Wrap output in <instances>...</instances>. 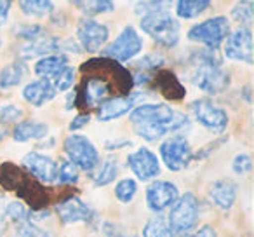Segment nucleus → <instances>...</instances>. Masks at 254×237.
I'll use <instances>...</instances> for the list:
<instances>
[{
	"label": "nucleus",
	"mask_w": 254,
	"mask_h": 237,
	"mask_svg": "<svg viewBox=\"0 0 254 237\" xmlns=\"http://www.w3.org/2000/svg\"><path fill=\"white\" fill-rule=\"evenodd\" d=\"M183 237H218V234H216V230L212 229L211 225H202L200 229L193 230V232H187Z\"/></svg>",
	"instance_id": "obj_38"
},
{
	"label": "nucleus",
	"mask_w": 254,
	"mask_h": 237,
	"mask_svg": "<svg viewBox=\"0 0 254 237\" xmlns=\"http://www.w3.org/2000/svg\"><path fill=\"white\" fill-rule=\"evenodd\" d=\"M61 185H73L78 181V167L68 159L60 160L58 164V180Z\"/></svg>",
	"instance_id": "obj_29"
},
{
	"label": "nucleus",
	"mask_w": 254,
	"mask_h": 237,
	"mask_svg": "<svg viewBox=\"0 0 254 237\" xmlns=\"http://www.w3.org/2000/svg\"><path fill=\"white\" fill-rule=\"evenodd\" d=\"M12 0H0V5H11Z\"/></svg>",
	"instance_id": "obj_43"
},
{
	"label": "nucleus",
	"mask_w": 254,
	"mask_h": 237,
	"mask_svg": "<svg viewBox=\"0 0 254 237\" xmlns=\"http://www.w3.org/2000/svg\"><path fill=\"white\" fill-rule=\"evenodd\" d=\"M141 37L138 35V32L132 26H126L120 32V35L101 51V54L103 58H110V60L117 61V63H126V61H131L134 56H138L141 53Z\"/></svg>",
	"instance_id": "obj_8"
},
{
	"label": "nucleus",
	"mask_w": 254,
	"mask_h": 237,
	"mask_svg": "<svg viewBox=\"0 0 254 237\" xmlns=\"http://www.w3.org/2000/svg\"><path fill=\"white\" fill-rule=\"evenodd\" d=\"M173 0H148L141 5V30L162 47H174L180 40V23L169 12Z\"/></svg>",
	"instance_id": "obj_3"
},
{
	"label": "nucleus",
	"mask_w": 254,
	"mask_h": 237,
	"mask_svg": "<svg viewBox=\"0 0 254 237\" xmlns=\"http://www.w3.org/2000/svg\"><path fill=\"white\" fill-rule=\"evenodd\" d=\"M82 72L84 79L75 94V101L91 108L105 103L113 94V89H117L120 96H126L131 94V87L134 85L131 72L110 58L87 61L82 65Z\"/></svg>",
	"instance_id": "obj_1"
},
{
	"label": "nucleus",
	"mask_w": 254,
	"mask_h": 237,
	"mask_svg": "<svg viewBox=\"0 0 254 237\" xmlns=\"http://www.w3.org/2000/svg\"><path fill=\"white\" fill-rule=\"evenodd\" d=\"M232 16L235 21H239L240 25H244L246 28H249L253 23V2L251 0H240L233 5Z\"/></svg>",
	"instance_id": "obj_31"
},
{
	"label": "nucleus",
	"mask_w": 254,
	"mask_h": 237,
	"mask_svg": "<svg viewBox=\"0 0 254 237\" xmlns=\"http://www.w3.org/2000/svg\"><path fill=\"white\" fill-rule=\"evenodd\" d=\"M160 157H162L167 169L178 173V171H183L190 164V160L193 159V152H191L188 140L185 136L176 135L171 136L169 140H166L160 145Z\"/></svg>",
	"instance_id": "obj_9"
},
{
	"label": "nucleus",
	"mask_w": 254,
	"mask_h": 237,
	"mask_svg": "<svg viewBox=\"0 0 254 237\" xmlns=\"http://www.w3.org/2000/svg\"><path fill=\"white\" fill-rule=\"evenodd\" d=\"M127 166L131 167V171L136 174L139 180H152V178L159 176L160 173V162L157 156L146 147H141L136 152L127 156Z\"/></svg>",
	"instance_id": "obj_15"
},
{
	"label": "nucleus",
	"mask_w": 254,
	"mask_h": 237,
	"mask_svg": "<svg viewBox=\"0 0 254 237\" xmlns=\"http://www.w3.org/2000/svg\"><path fill=\"white\" fill-rule=\"evenodd\" d=\"M54 96H56V89L53 87L51 80H46V79H39V80L30 82L23 89V98L33 106H44Z\"/></svg>",
	"instance_id": "obj_19"
},
{
	"label": "nucleus",
	"mask_w": 254,
	"mask_h": 237,
	"mask_svg": "<svg viewBox=\"0 0 254 237\" xmlns=\"http://www.w3.org/2000/svg\"><path fill=\"white\" fill-rule=\"evenodd\" d=\"M225 56L233 61L253 63V33L249 28H239L225 39Z\"/></svg>",
	"instance_id": "obj_13"
},
{
	"label": "nucleus",
	"mask_w": 254,
	"mask_h": 237,
	"mask_svg": "<svg viewBox=\"0 0 254 237\" xmlns=\"http://www.w3.org/2000/svg\"><path fill=\"white\" fill-rule=\"evenodd\" d=\"M66 67H68V58L64 54H47V56H42L35 63V74L40 79L53 80Z\"/></svg>",
	"instance_id": "obj_20"
},
{
	"label": "nucleus",
	"mask_w": 254,
	"mask_h": 237,
	"mask_svg": "<svg viewBox=\"0 0 254 237\" xmlns=\"http://www.w3.org/2000/svg\"><path fill=\"white\" fill-rule=\"evenodd\" d=\"M0 46H2V39H0Z\"/></svg>",
	"instance_id": "obj_44"
},
{
	"label": "nucleus",
	"mask_w": 254,
	"mask_h": 237,
	"mask_svg": "<svg viewBox=\"0 0 254 237\" xmlns=\"http://www.w3.org/2000/svg\"><path fill=\"white\" fill-rule=\"evenodd\" d=\"M19 7L23 14L32 16V18H44L53 12L54 5L53 0H19Z\"/></svg>",
	"instance_id": "obj_27"
},
{
	"label": "nucleus",
	"mask_w": 254,
	"mask_h": 237,
	"mask_svg": "<svg viewBox=\"0 0 254 237\" xmlns=\"http://www.w3.org/2000/svg\"><path fill=\"white\" fill-rule=\"evenodd\" d=\"M211 0H178L176 14L183 19H191L200 16L205 9H209Z\"/></svg>",
	"instance_id": "obj_26"
},
{
	"label": "nucleus",
	"mask_w": 254,
	"mask_h": 237,
	"mask_svg": "<svg viewBox=\"0 0 254 237\" xmlns=\"http://www.w3.org/2000/svg\"><path fill=\"white\" fill-rule=\"evenodd\" d=\"M60 49H61L60 40L54 39V37L42 35L40 39H35L26 44L21 49V56L25 60H30V58H35V56H47L49 53H54V51H60Z\"/></svg>",
	"instance_id": "obj_23"
},
{
	"label": "nucleus",
	"mask_w": 254,
	"mask_h": 237,
	"mask_svg": "<svg viewBox=\"0 0 254 237\" xmlns=\"http://www.w3.org/2000/svg\"><path fill=\"white\" fill-rule=\"evenodd\" d=\"M108 28L103 23H98L91 18L82 19L77 26V39L87 53H96L101 49L108 40Z\"/></svg>",
	"instance_id": "obj_14"
},
{
	"label": "nucleus",
	"mask_w": 254,
	"mask_h": 237,
	"mask_svg": "<svg viewBox=\"0 0 254 237\" xmlns=\"http://www.w3.org/2000/svg\"><path fill=\"white\" fill-rule=\"evenodd\" d=\"M26 75V67L23 61H14L9 63L4 70L0 72V87L9 89L18 85L23 80V77Z\"/></svg>",
	"instance_id": "obj_25"
},
{
	"label": "nucleus",
	"mask_w": 254,
	"mask_h": 237,
	"mask_svg": "<svg viewBox=\"0 0 254 237\" xmlns=\"http://www.w3.org/2000/svg\"><path fill=\"white\" fill-rule=\"evenodd\" d=\"M152 80H155L157 89L169 99H181L187 94L183 84L171 72H157V75H153Z\"/></svg>",
	"instance_id": "obj_21"
},
{
	"label": "nucleus",
	"mask_w": 254,
	"mask_h": 237,
	"mask_svg": "<svg viewBox=\"0 0 254 237\" xmlns=\"http://www.w3.org/2000/svg\"><path fill=\"white\" fill-rule=\"evenodd\" d=\"M42 35H44V28L39 25H26L18 30V37L25 39L26 42H32V40H35V39H40Z\"/></svg>",
	"instance_id": "obj_37"
},
{
	"label": "nucleus",
	"mask_w": 254,
	"mask_h": 237,
	"mask_svg": "<svg viewBox=\"0 0 254 237\" xmlns=\"http://www.w3.org/2000/svg\"><path fill=\"white\" fill-rule=\"evenodd\" d=\"M89 121H91V115H89V113H80V115H77L73 121L70 122V131H78V129H82L84 126H87Z\"/></svg>",
	"instance_id": "obj_39"
},
{
	"label": "nucleus",
	"mask_w": 254,
	"mask_h": 237,
	"mask_svg": "<svg viewBox=\"0 0 254 237\" xmlns=\"http://www.w3.org/2000/svg\"><path fill=\"white\" fill-rule=\"evenodd\" d=\"M131 124L138 136L157 142L169 133L188 128V117L166 103H145L131 112Z\"/></svg>",
	"instance_id": "obj_2"
},
{
	"label": "nucleus",
	"mask_w": 254,
	"mask_h": 237,
	"mask_svg": "<svg viewBox=\"0 0 254 237\" xmlns=\"http://www.w3.org/2000/svg\"><path fill=\"white\" fill-rule=\"evenodd\" d=\"M5 204H4V199L0 195V236L4 234V229H5Z\"/></svg>",
	"instance_id": "obj_40"
},
{
	"label": "nucleus",
	"mask_w": 254,
	"mask_h": 237,
	"mask_svg": "<svg viewBox=\"0 0 254 237\" xmlns=\"http://www.w3.org/2000/svg\"><path fill=\"white\" fill-rule=\"evenodd\" d=\"M198 220V201L193 192H185L171 206V213L167 216L171 229L174 234H187L195 227Z\"/></svg>",
	"instance_id": "obj_6"
},
{
	"label": "nucleus",
	"mask_w": 254,
	"mask_h": 237,
	"mask_svg": "<svg viewBox=\"0 0 254 237\" xmlns=\"http://www.w3.org/2000/svg\"><path fill=\"white\" fill-rule=\"evenodd\" d=\"M73 80H75V70L68 65L66 68H63V70L51 80V84H53V87L56 89V92L58 91L63 92V91H68V89L73 85Z\"/></svg>",
	"instance_id": "obj_33"
},
{
	"label": "nucleus",
	"mask_w": 254,
	"mask_h": 237,
	"mask_svg": "<svg viewBox=\"0 0 254 237\" xmlns=\"http://www.w3.org/2000/svg\"><path fill=\"white\" fill-rule=\"evenodd\" d=\"M64 154L68 160L84 171H94L99 166V154L89 138L82 135H70L64 140Z\"/></svg>",
	"instance_id": "obj_7"
},
{
	"label": "nucleus",
	"mask_w": 254,
	"mask_h": 237,
	"mask_svg": "<svg viewBox=\"0 0 254 237\" xmlns=\"http://www.w3.org/2000/svg\"><path fill=\"white\" fill-rule=\"evenodd\" d=\"M117 174H119V164L117 159H106L101 166L98 167L94 174V185L96 187H105V185L115 181Z\"/></svg>",
	"instance_id": "obj_28"
},
{
	"label": "nucleus",
	"mask_w": 254,
	"mask_h": 237,
	"mask_svg": "<svg viewBox=\"0 0 254 237\" xmlns=\"http://www.w3.org/2000/svg\"><path fill=\"white\" fill-rule=\"evenodd\" d=\"M176 234L173 232L169 222L164 215L155 213L143 227V237H174Z\"/></svg>",
	"instance_id": "obj_24"
},
{
	"label": "nucleus",
	"mask_w": 254,
	"mask_h": 237,
	"mask_svg": "<svg viewBox=\"0 0 254 237\" xmlns=\"http://www.w3.org/2000/svg\"><path fill=\"white\" fill-rule=\"evenodd\" d=\"M138 98V92H131V94L126 96H112V98H108L105 103H101L98 106V119L103 122H108L126 115L127 112H131L134 108Z\"/></svg>",
	"instance_id": "obj_16"
},
{
	"label": "nucleus",
	"mask_w": 254,
	"mask_h": 237,
	"mask_svg": "<svg viewBox=\"0 0 254 237\" xmlns=\"http://www.w3.org/2000/svg\"><path fill=\"white\" fill-rule=\"evenodd\" d=\"M190 110L198 124L207 128L209 131L221 133L228 126V113L209 99H195L190 105Z\"/></svg>",
	"instance_id": "obj_10"
},
{
	"label": "nucleus",
	"mask_w": 254,
	"mask_h": 237,
	"mask_svg": "<svg viewBox=\"0 0 254 237\" xmlns=\"http://www.w3.org/2000/svg\"><path fill=\"white\" fill-rule=\"evenodd\" d=\"M190 80L207 94H219L230 84V77L214 51H198L190 60Z\"/></svg>",
	"instance_id": "obj_4"
},
{
	"label": "nucleus",
	"mask_w": 254,
	"mask_h": 237,
	"mask_svg": "<svg viewBox=\"0 0 254 237\" xmlns=\"http://www.w3.org/2000/svg\"><path fill=\"white\" fill-rule=\"evenodd\" d=\"M23 115V110L16 105H5L0 110V122L2 124H12V122H18Z\"/></svg>",
	"instance_id": "obj_35"
},
{
	"label": "nucleus",
	"mask_w": 254,
	"mask_h": 237,
	"mask_svg": "<svg viewBox=\"0 0 254 237\" xmlns=\"http://www.w3.org/2000/svg\"><path fill=\"white\" fill-rule=\"evenodd\" d=\"M237 192H239V187L233 180H228V178H223V180H218L214 183H211V188H209V199L218 206L219 209H230L237 201Z\"/></svg>",
	"instance_id": "obj_18"
},
{
	"label": "nucleus",
	"mask_w": 254,
	"mask_h": 237,
	"mask_svg": "<svg viewBox=\"0 0 254 237\" xmlns=\"http://www.w3.org/2000/svg\"><path fill=\"white\" fill-rule=\"evenodd\" d=\"M9 7L11 5H0V28L7 23V18H9Z\"/></svg>",
	"instance_id": "obj_41"
},
{
	"label": "nucleus",
	"mask_w": 254,
	"mask_h": 237,
	"mask_svg": "<svg viewBox=\"0 0 254 237\" xmlns=\"http://www.w3.org/2000/svg\"><path fill=\"white\" fill-rule=\"evenodd\" d=\"M23 167L30 176L37 178L40 183L53 185L58 180V162L49 156L39 152H30L23 157Z\"/></svg>",
	"instance_id": "obj_11"
},
{
	"label": "nucleus",
	"mask_w": 254,
	"mask_h": 237,
	"mask_svg": "<svg viewBox=\"0 0 254 237\" xmlns=\"http://www.w3.org/2000/svg\"><path fill=\"white\" fill-rule=\"evenodd\" d=\"M230 33L228 19L225 16H216V18L205 19L198 25L191 26L188 32V39L191 42H198L205 46L209 51H216Z\"/></svg>",
	"instance_id": "obj_5"
},
{
	"label": "nucleus",
	"mask_w": 254,
	"mask_h": 237,
	"mask_svg": "<svg viewBox=\"0 0 254 237\" xmlns=\"http://www.w3.org/2000/svg\"><path fill=\"white\" fill-rule=\"evenodd\" d=\"M232 167L237 174H249L251 169H253V160H251V157L247 154H239L233 159Z\"/></svg>",
	"instance_id": "obj_36"
},
{
	"label": "nucleus",
	"mask_w": 254,
	"mask_h": 237,
	"mask_svg": "<svg viewBox=\"0 0 254 237\" xmlns=\"http://www.w3.org/2000/svg\"><path fill=\"white\" fill-rule=\"evenodd\" d=\"M180 197L178 187L171 181L155 180L146 187V206L153 213H162L169 209Z\"/></svg>",
	"instance_id": "obj_12"
},
{
	"label": "nucleus",
	"mask_w": 254,
	"mask_h": 237,
	"mask_svg": "<svg viewBox=\"0 0 254 237\" xmlns=\"http://www.w3.org/2000/svg\"><path fill=\"white\" fill-rule=\"evenodd\" d=\"M42 234H44L42 230H40L35 223H32V220H28V222L18 223L12 237H40Z\"/></svg>",
	"instance_id": "obj_34"
},
{
	"label": "nucleus",
	"mask_w": 254,
	"mask_h": 237,
	"mask_svg": "<svg viewBox=\"0 0 254 237\" xmlns=\"http://www.w3.org/2000/svg\"><path fill=\"white\" fill-rule=\"evenodd\" d=\"M136 192H138V183L132 178H126V180H120L119 183L115 185V197L119 199L120 202L127 204L134 199Z\"/></svg>",
	"instance_id": "obj_30"
},
{
	"label": "nucleus",
	"mask_w": 254,
	"mask_h": 237,
	"mask_svg": "<svg viewBox=\"0 0 254 237\" xmlns=\"http://www.w3.org/2000/svg\"><path fill=\"white\" fill-rule=\"evenodd\" d=\"M71 2H73V4H77L78 7H80V5L84 4V2H87V0H71Z\"/></svg>",
	"instance_id": "obj_42"
},
{
	"label": "nucleus",
	"mask_w": 254,
	"mask_h": 237,
	"mask_svg": "<svg viewBox=\"0 0 254 237\" xmlns=\"http://www.w3.org/2000/svg\"><path fill=\"white\" fill-rule=\"evenodd\" d=\"M47 133H49V128L42 122L37 121H23L18 122L12 129V138L19 143L30 142V140H40L46 138Z\"/></svg>",
	"instance_id": "obj_22"
},
{
	"label": "nucleus",
	"mask_w": 254,
	"mask_h": 237,
	"mask_svg": "<svg viewBox=\"0 0 254 237\" xmlns=\"http://www.w3.org/2000/svg\"><path fill=\"white\" fill-rule=\"evenodd\" d=\"M5 216L11 218L12 222H16V223H23V222L32 220V211H30L21 201H12L5 206Z\"/></svg>",
	"instance_id": "obj_32"
},
{
	"label": "nucleus",
	"mask_w": 254,
	"mask_h": 237,
	"mask_svg": "<svg viewBox=\"0 0 254 237\" xmlns=\"http://www.w3.org/2000/svg\"><path fill=\"white\" fill-rule=\"evenodd\" d=\"M56 215L60 216V220L68 225V223H78V222H89L92 216V211L80 197L71 195L66 197L64 201L56 204Z\"/></svg>",
	"instance_id": "obj_17"
}]
</instances>
